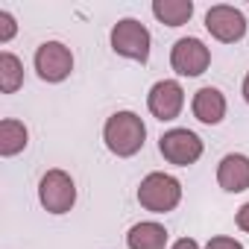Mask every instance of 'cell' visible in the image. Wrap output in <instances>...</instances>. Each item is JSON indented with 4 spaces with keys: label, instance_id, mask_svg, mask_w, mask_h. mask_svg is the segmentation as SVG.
<instances>
[{
    "label": "cell",
    "instance_id": "cell-1",
    "mask_svg": "<svg viewBox=\"0 0 249 249\" xmlns=\"http://www.w3.org/2000/svg\"><path fill=\"white\" fill-rule=\"evenodd\" d=\"M103 138H106V147L120 156V159H129L135 156L141 147H144V138H147V126L144 120L135 114V111H117L106 120V129H103Z\"/></svg>",
    "mask_w": 249,
    "mask_h": 249
},
{
    "label": "cell",
    "instance_id": "cell-2",
    "mask_svg": "<svg viewBox=\"0 0 249 249\" xmlns=\"http://www.w3.org/2000/svg\"><path fill=\"white\" fill-rule=\"evenodd\" d=\"M179 199H182V185L170 173H150L138 188V202L153 214L173 211Z\"/></svg>",
    "mask_w": 249,
    "mask_h": 249
},
{
    "label": "cell",
    "instance_id": "cell-3",
    "mask_svg": "<svg viewBox=\"0 0 249 249\" xmlns=\"http://www.w3.org/2000/svg\"><path fill=\"white\" fill-rule=\"evenodd\" d=\"M111 47H114V53L144 65L150 59V30L135 18H123L111 30Z\"/></svg>",
    "mask_w": 249,
    "mask_h": 249
},
{
    "label": "cell",
    "instance_id": "cell-4",
    "mask_svg": "<svg viewBox=\"0 0 249 249\" xmlns=\"http://www.w3.org/2000/svg\"><path fill=\"white\" fill-rule=\"evenodd\" d=\"M38 199L50 214H65L76 202V185L65 170H47L38 182Z\"/></svg>",
    "mask_w": 249,
    "mask_h": 249
},
{
    "label": "cell",
    "instance_id": "cell-5",
    "mask_svg": "<svg viewBox=\"0 0 249 249\" xmlns=\"http://www.w3.org/2000/svg\"><path fill=\"white\" fill-rule=\"evenodd\" d=\"M159 153L170 161V164H179V167H188L194 164L199 156H202V141L199 135H194L191 129H170L159 138Z\"/></svg>",
    "mask_w": 249,
    "mask_h": 249
},
{
    "label": "cell",
    "instance_id": "cell-6",
    "mask_svg": "<svg viewBox=\"0 0 249 249\" xmlns=\"http://www.w3.org/2000/svg\"><path fill=\"white\" fill-rule=\"evenodd\" d=\"M36 71L44 82H62L73 71V56L65 44L59 41H44L36 50Z\"/></svg>",
    "mask_w": 249,
    "mask_h": 249
},
{
    "label": "cell",
    "instance_id": "cell-7",
    "mask_svg": "<svg viewBox=\"0 0 249 249\" xmlns=\"http://www.w3.org/2000/svg\"><path fill=\"white\" fill-rule=\"evenodd\" d=\"M205 30H208L217 41L231 44V41H240V38L246 36V18H243L240 9L220 3V6H211V9H208V15H205Z\"/></svg>",
    "mask_w": 249,
    "mask_h": 249
},
{
    "label": "cell",
    "instance_id": "cell-8",
    "mask_svg": "<svg viewBox=\"0 0 249 249\" xmlns=\"http://www.w3.org/2000/svg\"><path fill=\"white\" fill-rule=\"evenodd\" d=\"M170 65L182 76H199L211 65V53L199 38H179L170 53Z\"/></svg>",
    "mask_w": 249,
    "mask_h": 249
},
{
    "label": "cell",
    "instance_id": "cell-9",
    "mask_svg": "<svg viewBox=\"0 0 249 249\" xmlns=\"http://www.w3.org/2000/svg\"><path fill=\"white\" fill-rule=\"evenodd\" d=\"M147 106L153 111V117L159 120H176L182 106H185V91L176 79H161L150 88V97H147Z\"/></svg>",
    "mask_w": 249,
    "mask_h": 249
},
{
    "label": "cell",
    "instance_id": "cell-10",
    "mask_svg": "<svg viewBox=\"0 0 249 249\" xmlns=\"http://www.w3.org/2000/svg\"><path fill=\"white\" fill-rule=\"evenodd\" d=\"M217 182L229 194H240L249 188V159L240 153H229L217 167Z\"/></svg>",
    "mask_w": 249,
    "mask_h": 249
},
{
    "label": "cell",
    "instance_id": "cell-11",
    "mask_svg": "<svg viewBox=\"0 0 249 249\" xmlns=\"http://www.w3.org/2000/svg\"><path fill=\"white\" fill-rule=\"evenodd\" d=\"M194 117L199 123H208V126L220 123L226 117V97L217 88H199L194 94Z\"/></svg>",
    "mask_w": 249,
    "mask_h": 249
},
{
    "label": "cell",
    "instance_id": "cell-12",
    "mask_svg": "<svg viewBox=\"0 0 249 249\" xmlns=\"http://www.w3.org/2000/svg\"><path fill=\"white\" fill-rule=\"evenodd\" d=\"M129 249H164L167 246V229L159 223H138L126 234Z\"/></svg>",
    "mask_w": 249,
    "mask_h": 249
},
{
    "label": "cell",
    "instance_id": "cell-13",
    "mask_svg": "<svg viewBox=\"0 0 249 249\" xmlns=\"http://www.w3.org/2000/svg\"><path fill=\"white\" fill-rule=\"evenodd\" d=\"M153 15L167 24V27H182L191 21L194 15V3L191 0H156L153 3Z\"/></svg>",
    "mask_w": 249,
    "mask_h": 249
},
{
    "label": "cell",
    "instance_id": "cell-14",
    "mask_svg": "<svg viewBox=\"0 0 249 249\" xmlns=\"http://www.w3.org/2000/svg\"><path fill=\"white\" fill-rule=\"evenodd\" d=\"M27 126L21 120H3L0 123V156H18L27 147Z\"/></svg>",
    "mask_w": 249,
    "mask_h": 249
},
{
    "label": "cell",
    "instance_id": "cell-15",
    "mask_svg": "<svg viewBox=\"0 0 249 249\" xmlns=\"http://www.w3.org/2000/svg\"><path fill=\"white\" fill-rule=\"evenodd\" d=\"M24 85V65L12 53H0V91L15 94Z\"/></svg>",
    "mask_w": 249,
    "mask_h": 249
},
{
    "label": "cell",
    "instance_id": "cell-16",
    "mask_svg": "<svg viewBox=\"0 0 249 249\" xmlns=\"http://www.w3.org/2000/svg\"><path fill=\"white\" fill-rule=\"evenodd\" d=\"M15 30H18V27H15V18H12L9 12H0V41L6 44V41L15 36Z\"/></svg>",
    "mask_w": 249,
    "mask_h": 249
},
{
    "label": "cell",
    "instance_id": "cell-17",
    "mask_svg": "<svg viewBox=\"0 0 249 249\" xmlns=\"http://www.w3.org/2000/svg\"><path fill=\"white\" fill-rule=\"evenodd\" d=\"M205 249H243V246L234 237H214V240H208Z\"/></svg>",
    "mask_w": 249,
    "mask_h": 249
},
{
    "label": "cell",
    "instance_id": "cell-18",
    "mask_svg": "<svg viewBox=\"0 0 249 249\" xmlns=\"http://www.w3.org/2000/svg\"><path fill=\"white\" fill-rule=\"evenodd\" d=\"M237 226H240L243 231H249V202L240 205V211H237Z\"/></svg>",
    "mask_w": 249,
    "mask_h": 249
},
{
    "label": "cell",
    "instance_id": "cell-19",
    "mask_svg": "<svg viewBox=\"0 0 249 249\" xmlns=\"http://www.w3.org/2000/svg\"><path fill=\"white\" fill-rule=\"evenodd\" d=\"M170 249H199V243H196L194 237H182V240H176Z\"/></svg>",
    "mask_w": 249,
    "mask_h": 249
},
{
    "label": "cell",
    "instance_id": "cell-20",
    "mask_svg": "<svg viewBox=\"0 0 249 249\" xmlns=\"http://www.w3.org/2000/svg\"><path fill=\"white\" fill-rule=\"evenodd\" d=\"M243 97H246V103H249V73H246V79H243Z\"/></svg>",
    "mask_w": 249,
    "mask_h": 249
}]
</instances>
